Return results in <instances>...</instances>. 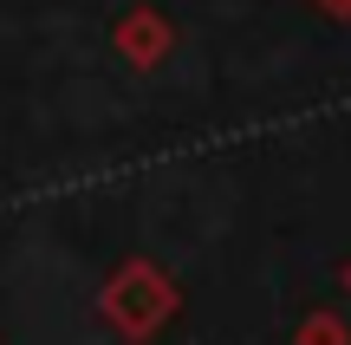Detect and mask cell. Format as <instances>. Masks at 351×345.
<instances>
[{
  "label": "cell",
  "mask_w": 351,
  "mask_h": 345,
  "mask_svg": "<svg viewBox=\"0 0 351 345\" xmlns=\"http://www.w3.org/2000/svg\"><path fill=\"white\" fill-rule=\"evenodd\" d=\"M176 307H182V287H176V274L163 261H150V254H130L124 267L98 287V320L124 345H150L176 320Z\"/></svg>",
  "instance_id": "6da1fadb"
},
{
  "label": "cell",
  "mask_w": 351,
  "mask_h": 345,
  "mask_svg": "<svg viewBox=\"0 0 351 345\" xmlns=\"http://www.w3.org/2000/svg\"><path fill=\"white\" fill-rule=\"evenodd\" d=\"M111 46H117V59H124L130 72H150V65H163L176 52V26H169L163 7H130L124 20L111 26Z\"/></svg>",
  "instance_id": "7a4b0ae2"
},
{
  "label": "cell",
  "mask_w": 351,
  "mask_h": 345,
  "mask_svg": "<svg viewBox=\"0 0 351 345\" xmlns=\"http://www.w3.org/2000/svg\"><path fill=\"white\" fill-rule=\"evenodd\" d=\"M293 345H351V326L339 320V313H306Z\"/></svg>",
  "instance_id": "3957f363"
},
{
  "label": "cell",
  "mask_w": 351,
  "mask_h": 345,
  "mask_svg": "<svg viewBox=\"0 0 351 345\" xmlns=\"http://www.w3.org/2000/svg\"><path fill=\"white\" fill-rule=\"evenodd\" d=\"M313 7L326 13V20H345V26H351V0H313Z\"/></svg>",
  "instance_id": "277c9868"
},
{
  "label": "cell",
  "mask_w": 351,
  "mask_h": 345,
  "mask_svg": "<svg viewBox=\"0 0 351 345\" xmlns=\"http://www.w3.org/2000/svg\"><path fill=\"white\" fill-rule=\"evenodd\" d=\"M345 287H351V261H345Z\"/></svg>",
  "instance_id": "5b68a950"
}]
</instances>
